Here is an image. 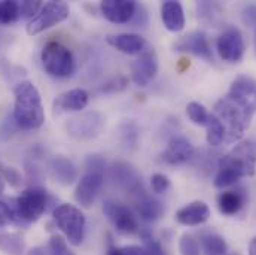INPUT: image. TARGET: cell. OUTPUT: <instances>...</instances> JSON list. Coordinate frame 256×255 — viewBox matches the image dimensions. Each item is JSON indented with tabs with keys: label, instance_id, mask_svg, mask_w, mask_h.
Segmentation results:
<instances>
[{
	"label": "cell",
	"instance_id": "cell-29",
	"mask_svg": "<svg viewBox=\"0 0 256 255\" xmlns=\"http://www.w3.org/2000/svg\"><path fill=\"white\" fill-rule=\"evenodd\" d=\"M186 114H188L190 120L196 126H206L207 121H208V115H210L206 111V108L198 102H191L186 106Z\"/></svg>",
	"mask_w": 256,
	"mask_h": 255
},
{
	"label": "cell",
	"instance_id": "cell-15",
	"mask_svg": "<svg viewBox=\"0 0 256 255\" xmlns=\"http://www.w3.org/2000/svg\"><path fill=\"white\" fill-rule=\"evenodd\" d=\"M137 9L132 0H103L100 3L102 15L114 24H130Z\"/></svg>",
	"mask_w": 256,
	"mask_h": 255
},
{
	"label": "cell",
	"instance_id": "cell-24",
	"mask_svg": "<svg viewBox=\"0 0 256 255\" xmlns=\"http://www.w3.org/2000/svg\"><path fill=\"white\" fill-rule=\"evenodd\" d=\"M244 204H246V192L243 190L224 191L218 197V206L224 215H236L243 209Z\"/></svg>",
	"mask_w": 256,
	"mask_h": 255
},
{
	"label": "cell",
	"instance_id": "cell-6",
	"mask_svg": "<svg viewBox=\"0 0 256 255\" xmlns=\"http://www.w3.org/2000/svg\"><path fill=\"white\" fill-rule=\"evenodd\" d=\"M40 60L46 73L54 78H68L76 69V60L73 53L60 42H48L40 54Z\"/></svg>",
	"mask_w": 256,
	"mask_h": 255
},
{
	"label": "cell",
	"instance_id": "cell-18",
	"mask_svg": "<svg viewBox=\"0 0 256 255\" xmlns=\"http://www.w3.org/2000/svg\"><path fill=\"white\" fill-rule=\"evenodd\" d=\"M174 48H176V51L190 53V54H194L196 57L213 62V56H212L208 41H207V38H206V35L202 32H192L190 35L180 38L176 42Z\"/></svg>",
	"mask_w": 256,
	"mask_h": 255
},
{
	"label": "cell",
	"instance_id": "cell-42",
	"mask_svg": "<svg viewBox=\"0 0 256 255\" xmlns=\"http://www.w3.org/2000/svg\"><path fill=\"white\" fill-rule=\"evenodd\" d=\"M124 255H154L148 248L144 246H137V245H130L124 246Z\"/></svg>",
	"mask_w": 256,
	"mask_h": 255
},
{
	"label": "cell",
	"instance_id": "cell-20",
	"mask_svg": "<svg viewBox=\"0 0 256 255\" xmlns=\"http://www.w3.org/2000/svg\"><path fill=\"white\" fill-rule=\"evenodd\" d=\"M88 100H90V96L85 90H82V88L68 90L56 99L54 112L60 114V112H66V111H72V112L82 111L86 108Z\"/></svg>",
	"mask_w": 256,
	"mask_h": 255
},
{
	"label": "cell",
	"instance_id": "cell-10",
	"mask_svg": "<svg viewBox=\"0 0 256 255\" xmlns=\"http://www.w3.org/2000/svg\"><path fill=\"white\" fill-rule=\"evenodd\" d=\"M216 51L226 63H238L244 56L243 35L236 27H226L216 39Z\"/></svg>",
	"mask_w": 256,
	"mask_h": 255
},
{
	"label": "cell",
	"instance_id": "cell-41",
	"mask_svg": "<svg viewBox=\"0 0 256 255\" xmlns=\"http://www.w3.org/2000/svg\"><path fill=\"white\" fill-rule=\"evenodd\" d=\"M128 81L127 78H124V76H118L116 79H114V81H110L109 84H106L103 88H102V91H121V90H124L126 87H127Z\"/></svg>",
	"mask_w": 256,
	"mask_h": 255
},
{
	"label": "cell",
	"instance_id": "cell-14",
	"mask_svg": "<svg viewBox=\"0 0 256 255\" xmlns=\"http://www.w3.org/2000/svg\"><path fill=\"white\" fill-rule=\"evenodd\" d=\"M110 179L115 182V185H118L121 190L130 194H134L143 188L142 175L132 164L126 163V161H118L112 166Z\"/></svg>",
	"mask_w": 256,
	"mask_h": 255
},
{
	"label": "cell",
	"instance_id": "cell-13",
	"mask_svg": "<svg viewBox=\"0 0 256 255\" xmlns=\"http://www.w3.org/2000/svg\"><path fill=\"white\" fill-rule=\"evenodd\" d=\"M158 72V57L154 48H148L131 64V78L137 87H146Z\"/></svg>",
	"mask_w": 256,
	"mask_h": 255
},
{
	"label": "cell",
	"instance_id": "cell-33",
	"mask_svg": "<svg viewBox=\"0 0 256 255\" xmlns=\"http://www.w3.org/2000/svg\"><path fill=\"white\" fill-rule=\"evenodd\" d=\"M48 254L50 255H74L67 246L66 240H64L62 236L58 234H54L51 239H50V243H48Z\"/></svg>",
	"mask_w": 256,
	"mask_h": 255
},
{
	"label": "cell",
	"instance_id": "cell-17",
	"mask_svg": "<svg viewBox=\"0 0 256 255\" xmlns=\"http://www.w3.org/2000/svg\"><path fill=\"white\" fill-rule=\"evenodd\" d=\"M194 154H195V148L191 142L184 136H176L170 139L161 157L167 164L176 166V164H184L192 160Z\"/></svg>",
	"mask_w": 256,
	"mask_h": 255
},
{
	"label": "cell",
	"instance_id": "cell-46",
	"mask_svg": "<svg viewBox=\"0 0 256 255\" xmlns=\"http://www.w3.org/2000/svg\"><path fill=\"white\" fill-rule=\"evenodd\" d=\"M4 191V179H3V176L0 175V194H3Z\"/></svg>",
	"mask_w": 256,
	"mask_h": 255
},
{
	"label": "cell",
	"instance_id": "cell-27",
	"mask_svg": "<svg viewBox=\"0 0 256 255\" xmlns=\"http://www.w3.org/2000/svg\"><path fill=\"white\" fill-rule=\"evenodd\" d=\"M0 249L6 255H22L24 242L16 233H2L0 234Z\"/></svg>",
	"mask_w": 256,
	"mask_h": 255
},
{
	"label": "cell",
	"instance_id": "cell-25",
	"mask_svg": "<svg viewBox=\"0 0 256 255\" xmlns=\"http://www.w3.org/2000/svg\"><path fill=\"white\" fill-rule=\"evenodd\" d=\"M201 245L206 255H230L225 239L216 233H204L201 236Z\"/></svg>",
	"mask_w": 256,
	"mask_h": 255
},
{
	"label": "cell",
	"instance_id": "cell-1",
	"mask_svg": "<svg viewBox=\"0 0 256 255\" xmlns=\"http://www.w3.org/2000/svg\"><path fill=\"white\" fill-rule=\"evenodd\" d=\"M256 170V140L248 139L238 142L218 163L214 176L216 188H228L236 185L242 178L254 176Z\"/></svg>",
	"mask_w": 256,
	"mask_h": 255
},
{
	"label": "cell",
	"instance_id": "cell-23",
	"mask_svg": "<svg viewBox=\"0 0 256 255\" xmlns=\"http://www.w3.org/2000/svg\"><path fill=\"white\" fill-rule=\"evenodd\" d=\"M51 173H52L54 179L57 182H60L62 185H70L78 178V172H76L74 164L63 155H58V157L52 158V161H51Z\"/></svg>",
	"mask_w": 256,
	"mask_h": 255
},
{
	"label": "cell",
	"instance_id": "cell-43",
	"mask_svg": "<svg viewBox=\"0 0 256 255\" xmlns=\"http://www.w3.org/2000/svg\"><path fill=\"white\" fill-rule=\"evenodd\" d=\"M26 255H50V254H48V248L38 246V248H33L32 251H28Z\"/></svg>",
	"mask_w": 256,
	"mask_h": 255
},
{
	"label": "cell",
	"instance_id": "cell-21",
	"mask_svg": "<svg viewBox=\"0 0 256 255\" xmlns=\"http://www.w3.org/2000/svg\"><path fill=\"white\" fill-rule=\"evenodd\" d=\"M208 218H210V207L207 206V203L200 201V200L192 201L176 212L178 222L184 225H191V227L204 224Z\"/></svg>",
	"mask_w": 256,
	"mask_h": 255
},
{
	"label": "cell",
	"instance_id": "cell-12",
	"mask_svg": "<svg viewBox=\"0 0 256 255\" xmlns=\"http://www.w3.org/2000/svg\"><path fill=\"white\" fill-rule=\"evenodd\" d=\"M103 212L121 234H134L138 231V222L126 204L108 200L103 204Z\"/></svg>",
	"mask_w": 256,
	"mask_h": 255
},
{
	"label": "cell",
	"instance_id": "cell-16",
	"mask_svg": "<svg viewBox=\"0 0 256 255\" xmlns=\"http://www.w3.org/2000/svg\"><path fill=\"white\" fill-rule=\"evenodd\" d=\"M132 195V204L137 215L144 221H156L164 213V204L155 198L152 194L146 192L143 188L136 191Z\"/></svg>",
	"mask_w": 256,
	"mask_h": 255
},
{
	"label": "cell",
	"instance_id": "cell-11",
	"mask_svg": "<svg viewBox=\"0 0 256 255\" xmlns=\"http://www.w3.org/2000/svg\"><path fill=\"white\" fill-rule=\"evenodd\" d=\"M104 127V118L98 112H85L76 118H73L68 126L67 131L73 139L78 140H88L92 137H97Z\"/></svg>",
	"mask_w": 256,
	"mask_h": 255
},
{
	"label": "cell",
	"instance_id": "cell-7",
	"mask_svg": "<svg viewBox=\"0 0 256 255\" xmlns=\"http://www.w3.org/2000/svg\"><path fill=\"white\" fill-rule=\"evenodd\" d=\"M57 227L64 233L67 240L78 246L84 240L85 234V215L73 204H60L52 210Z\"/></svg>",
	"mask_w": 256,
	"mask_h": 255
},
{
	"label": "cell",
	"instance_id": "cell-31",
	"mask_svg": "<svg viewBox=\"0 0 256 255\" xmlns=\"http://www.w3.org/2000/svg\"><path fill=\"white\" fill-rule=\"evenodd\" d=\"M179 251H180V255H201V248H200L198 240L188 233H185L180 237Z\"/></svg>",
	"mask_w": 256,
	"mask_h": 255
},
{
	"label": "cell",
	"instance_id": "cell-30",
	"mask_svg": "<svg viewBox=\"0 0 256 255\" xmlns=\"http://www.w3.org/2000/svg\"><path fill=\"white\" fill-rule=\"evenodd\" d=\"M196 11H198V17L201 20H207V21L214 20L216 15H219L222 12L220 6L214 2H198Z\"/></svg>",
	"mask_w": 256,
	"mask_h": 255
},
{
	"label": "cell",
	"instance_id": "cell-37",
	"mask_svg": "<svg viewBox=\"0 0 256 255\" xmlns=\"http://www.w3.org/2000/svg\"><path fill=\"white\" fill-rule=\"evenodd\" d=\"M0 175H2V176H3V179H4V181H8L12 187H20V185H21V182H22L21 175H20L15 169H12V167H6V166H3L2 163H0Z\"/></svg>",
	"mask_w": 256,
	"mask_h": 255
},
{
	"label": "cell",
	"instance_id": "cell-47",
	"mask_svg": "<svg viewBox=\"0 0 256 255\" xmlns=\"http://www.w3.org/2000/svg\"><path fill=\"white\" fill-rule=\"evenodd\" d=\"M254 45H255V54H256V29H255V36H254Z\"/></svg>",
	"mask_w": 256,
	"mask_h": 255
},
{
	"label": "cell",
	"instance_id": "cell-3",
	"mask_svg": "<svg viewBox=\"0 0 256 255\" xmlns=\"http://www.w3.org/2000/svg\"><path fill=\"white\" fill-rule=\"evenodd\" d=\"M213 115L224 124L225 127V142L234 143L238 142L244 131L250 126L252 115L240 109L237 105H234L230 99L224 97L216 102Z\"/></svg>",
	"mask_w": 256,
	"mask_h": 255
},
{
	"label": "cell",
	"instance_id": "cell-45",
	"mask_svg": "<svg viewBox=\"0 0 256 255\" xmlns=\"http://www.w3.org/2000/svg\"><path fill=\"white\" fill-rule=\"evenodd\" d=\"M249 255H256V236L249 243Z\"/></svg>",
	"mask_w": 256,
	"mask_h": 255
},
{
	"label": "cell",
	"instance_id": "cell-28",
	"mask_svg": "<svg viewBox=\"0 0 256 255\" xmlns=\"http://www.w3.org/2000/svg\"><path fill=\"white\" fill-rule=\"evenodd\" d=\"M207 127V143L210 146H219L225 140V127L224 124L213 115H208V121L206 124Z\"/></svg>",
	"mask_w": 256,
	"mask_h": 255
},
{
	"label": "cell",
	"instance_id": "cell-9",
	"mask_svg": "<svg viewBox=\"0 0 256 255\" xmlns=\"http://www.w3.org/2000/svg\"><path fill=\"white\" fill-rule=\"evenodd\" d=\"M225 97L254 117L256 114V79L248 75L237 76Z\"/></svg>",
	"mask_w": 256,
	"mask_h": 255
},
{
	"label": "cell",
	"instance_id": "cell-22",
	"mask_svg": "<svg viewBox=\"0 0 256 255\" xmlns=\"http://www.w3.org/2000/svg\"><path fill=\"white\" fill-rule=\"evenodd\" d=\"M161 20L168 32L178 33L185 27V12L179 2L167 0L161 5Z\"/></svg>",
	"mask_w": 256,
	"mask_h": 255
},
{
	"label": "cell",
	"instance_id": "cell-5",
	"mask_svg": "<svg viewBox=\"0 0 256 255\" xmlns=\"http://www.w3.org/2000/svg\"><path fill=\"white\" fill-rule=\"evenodd\" d=\"M104 160L100 155H90L85 161V173L76 185L74 198L84 207L92 206L104 178Z\"/></svg>",
	"mask_w": 256,
	"mask_h": 255
},
{
	"label": "cell",
	"instance_id": "cell-4",
	"mask_svg": "<svg viewBox=\"0 0 256 255\" xmlns=\"http://www.w3.org/2000/svg\"><path fill=\"white\" fill-rule=\"evenodd\" d=\"M10 207L15 215V222H34L48 209L50 195L40 187H30L16 198L10 200Z\"/></svg>",
	"mask_w": 256,
	"mask_h": 255
},
{
	"label": "cell",
	"instance_id": "cell-32",
	"mask_svg": "<svg viewBox=\"0 0 256 255\" xmlns=\"http://www.w3.org/2000/svg\"><path fill=\"white\" fill-rule=\"evenodd\" d=\"M121 137H122V145L127 149H134L137 146V139H138V130L136 124L126 123L121 127Z\"/></svg>",
	"mask_w": 256,
	"mask_h": 255
},
{
	"label": "cell",
	"instance_id": "cell-36",
	"mask_svg": "<svg viewBox=\"0 0 256 255\" xmlns=\"http://www.w3.org/2000/svg\"><path fill=\"white\" fill-rule=\"evenodd\" d=\"M150 185H152V191L154 192L164 194L170 188V179L162 173H155L150 179Z\"/></svg>",
	"mask_w": 256,
	"mask_h": 255
},
{
	"label": "cell",
	"instance_id": "cell-2",
	"mask_svg": "<svg viewBox=\"0 0 256 255\" xmlns=\"http://www.w3.org/2000/svg\"><path fill=\"white\" fill-rule=\"evenodd\" d=\"M14 120L21 130H36L45 123L42 97L36 85L22 81L14 88Z\"/></svg>",
	"mask_w": 256,
	"mask_h": 255
},
{
	"label": "cell",
	"instance_id": "cell-35",
	"mask_svg": "<svg viewBox=\"0 0 256 255\" xmlns=\"http://www.w3.org/2000/svg\"><path fill=\"white\" fill-rule=\"evenodd\" d=\"M42 3L39 0H26L21 2V18H34L38 15V12L40 11Z\"/></svg>",
	"mask_w": 256,
	"mask_h": 255
},
{
	"label": "cell",
	"instance_id": "cell-34",
	"mask_svg": "<svg viewBox=\"0 0 256 255\" xmlns=\"http://www.w3.org/2000/svg\"><path fill=\"white\" fill-rule=\"evenodd\" d=\"M18 130H21V128L18 127V124L15 123V120H14V115L12 114H8L4 118H3V121L0 123V139L2 140H8L15 131H18Z\"/></svg>",
	"mask_w": 256,
	"mask_h": 255
},
{
	"label": "cell",
	"instance_id": "cell-39",
	"mask_svg": "<svg viewBox=\"0 0 256 255\" xmlns=\"http://www.w3.org/2000/svg\"><path fill=\"white\" fill-rule=\"evenodd\" d=\"M131 27H144L148 24V12L144 9V6L142 5H137V9H136V14L131 20Z\"/></svg>",
	"mask_w": 256,
	"mask_h": 255
},
{
	"label": "cell",
	"instance_id": "cell-26",
	"mask_svg": "<svg viewBox=\"0 0 256 255\" xmlns=\"http://www.w3.org/2000/svg\"><path fill=\"white\" fill-rule=\"evenodd\" d=\"M21 18V2L2 0L0 2V24H12Z\"/></svg>",
	"mask_w": 256,
	"mask_h": 255
},
{
	"label": "cell",
	"instance_id": "cell-19",
	"mask_svg": "<svg viewBox=\"0 0 256 255\" xmlns=\"http://www.w3.org/2000/svg\"><path fill=\"white\" fill-rule=\"evenodd\" d=\"M108 44L118 51L128 54V56H136V54H143L149 45L148 42L136 33H121V35H110L106 38Z\"/></svg>",
	"mask_w": 256,
	"mask_h": 255
},
{
	"label": "cell",
	"instance_id": "cell-40",
	"mask_svg": "<svg viewBox=\"0 0 256 255\" xmlns=\"http://www.w3.org/2000/svg\"><path fill=\"white\" fill-rule=\"evenodd\" d=\"M242 20L246 26L256 29V5H249L243 9Z\"/></svg>",
	"mask_w": 256,
	"mask_h": 255
},
{
	"label": "cell",
	"instance_id": "cell-8",
	"mask_svg": "<svg viewBox=\"0 0 256 255\" xmlns=\"http://www.w3.org/2000/svg\"><path fill=\"white\" fill-rule=\"evenodd\" d=\"M70 8L66 2H48L45 3L38 15L30 20L27 24V33L30 36H36L68 18Z\"/></svg>",
	"mask_w": 256,
	"mask_h": 255
},
{
	"label": "cell",
	"instance_id": "cell-38",
	"mask_svg": "<svg viewBox=\"0 0 256 255\" xmlns=\"http://www.w3.org/2000/svg\"><path fill=\"white\" fill-rule=\"evenodd\" d=\"M9 222H15V215L10 204L0 201V227L8 225Z\"/></svg>",
	"mask_w": 256,
	"mask_h": 255
},
{
	"label": "cell",
	"instance_id": "cell-44",
	"mask_svg": "<svg viewBox=\"0 0 256 255\" xmlns=\"http://www.w3.org/2000/svg\"><path fill=\"white\" fill-rule=\"evenodd\" d=\"M106 255H124V249L122 248H116V246H112L109 251H108V254Z\"/></svg>",
	"mask_w": 256,
	"mask_h": 255
}]
</instances>
